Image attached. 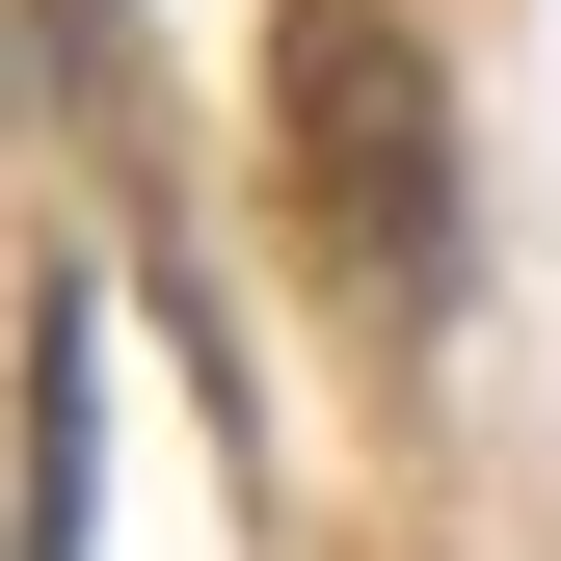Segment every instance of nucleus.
<instances>
[{"instance_id": "2", "label": "nucleus", "mask_w": 561, "mask_h": 561, "mask_svg": "<svg viewBox=\"0 0 561 561\" xmlns=\"http://www.w3.org/2000/svg\"><path fill=\"white\" fill-rule=\"evenodd\" d=\"M81 508H107V347H81V267L27 295V561H81Z\"/></svg>"}, {"instance_id": "1", "label": "nucleus", "mask_w": 561, "mask_h": 561, "mask_svg": "<svg viewBox=\"0 0 561 561\" xmlns=\"http://www.w3.org/2000/svg\"><path fill=\"white\" fill-rule=\"evenodd\" d=\"M267 81H295V187H321L347 295L428 321V295H455V107H428V27H401V0H295Z\"/></svg>"}]
</instances>
